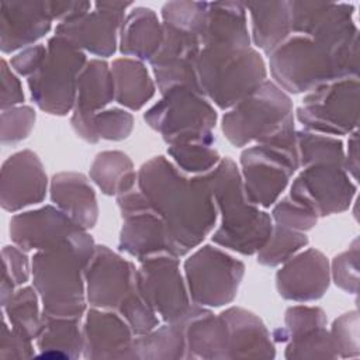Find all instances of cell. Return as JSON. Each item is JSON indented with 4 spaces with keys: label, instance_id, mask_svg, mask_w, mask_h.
Here are the masks:
<instances>
[{
    "label": "cell",
    "instance_id": "obj_3",
    "mask_svg": "<svg viewBox=\"0 0 360 360\" xmlns=\"http://www.w3.org/2000/svg\"><path fill=\"white\" fill-rule=\"evenodd\" d=\"M221 215L212 242L240 255L257 253L273 231L271 215L255 205L246 195L240 170L231 158L202 174Z\"/></svg>",
    "mask_w": 360,
    "mask_h": 360
},
{
    "label": "cell",
    "instance_id": "obj_9",
    "mask_svg": "<svg viewBox=\"0 0 360 360\" xmlns=\"http://www.w3.org/2000/svg\"><path fill=\"white\" fill-rule=\"evenodd\" d=\"M8 233L13 243L24 252L73 248L87 263L96 249L87 231L53 205L13 215Z\"/></svg>",
    "mask_w": 360,
    "mask_h": 360
},
{
    "label": "cell",
    "instance_id": "obj_44",
    "mask_svg": "<svg viewBox=\"0 0 360 360\" xmlns=\"http://www.w3.org/2000/svg\"><path fill=\"white\" fill-rule=\"evenodd\" d=\"M270 215L273 224L298 232H307L312 229L318 221V217L314 212L295 202L290 197L277 201Z\"/></svg>",
    "mask_w": 360,
    "mask_h": 360
},
{
    "label": "cell",
    "instance_id": "obj_16",
    "mask_svg": "<svg viewBox=\"0 0 360 360\" xmlns=\"http://www.w3.org/2000/svg\"><path fill=\"white\" fill-rule=\"evenodd\" d=\"M94 10L68 22H59L55 35L63 37L83 52L100 58L114 55L118 34L131 1H96Z\"/></svg>",
    "mask_w": 360,
    "mask_h": 360
},
{
    "label": "cell",
    "instance_id": "obj_13",
    "mask_svg": "<svg viewBox=\"0 0 360 360\" xmlns=\"http://www.w3.org/2000/svg\"><path fill=\"white\" fill-rule=\"evenodd\" d=\"M136 287L166 323L184 322L198 305L191 304L179 259L162 253L139 260Z\"/></svg>",
    "mask_w": 360,
    "mask_h": 360
},
{
    "label": "cell",
    "instance_id": "obj_53",
    "mask_svg": "<svg viewBox=\"0 0 360 360\" xmlns=\"http://www.w3.org/2000/svg\"><path fill=\"white\" fill-rule=\"evenodd\" d=\"M350 138L347 141V150L345 152V170L347 174H352L353 179H357L359 172V159H357V131L349 134Z\"/></svg>",
    "mask_w": 360,
    "mask_h": 360
},
{
    "label": "cell",
    "instance_id": "obj_43",
    "mask_svg": "<svg viewBox=\"0 0 360 360\" xmlns=\"http://www.w3.org/2000/svg\"><path fill=\"white\" fill-rule=\"evenodd\" d=\"M35 118L37 114L30 105H15L1 110V143H17L25 139L34 128Z\"/></svg>",
    "mask_w": 360,
    "mask_h": 360
},
{
    "label": "cell",
    "instance_id": "obj_48",
    "mask_svg": "<svg viewBox=\"0 0 360 360\" xmlns=\"http://www.w3.org/2000/svg\"><path fill=\"white\" fill-rule=\"evenodd\" d=\"M3 266L13 277L15 285H22L31 276V262L27 253L17 245H6L1 250Z\"/></svg>",
    "mask_w": 360,
    "mask_h": 360
},
{
    "label": "cell",
    "instance_id": "obj_28",
    "mask_svg": "<svg viewBox=\"0 0 360 360\" xmlns=\"http://www.w3.org/2000/svg\"><path fill=\"white\" fill-rule=\"evenodd\" d=\"M183 325L186 357H228V328L221 315H214L210 309L198 305Z\"/></svg>",
    "mask_w": 360,
    "mask_h": 360
},
{
    "label": "cell",
    "instance_id": "obj_34",
    "mask_svg": "<svg viewBox=\"0 0 360 360\" xmlns=\"http://www.w3.org/2000/svg\"><path fill=\"white\" fill-rule=\"evenodd\" d=\"M77 318L42 315V329L37 346L42 356L77 357L83 352V332Z\"/></svg>",
    "mask_w": 360,
    "mask_h": 360
},
{
    "label": "cell",
    "instance_id": "obj_20",
    "mask_svg": "<svg viewBox=\"0 0 360 360\" xmlns=\"http://www.w3.org/2000/svg\"><path fill=\"white\" fill-rule=\"evenodd\" d=\"M48 177L38 155L24 149L10 155L1 165L0 202L3 210L17 212L44 201Z\"/></svg>",
    "mask_w": 360,
    "mask_h": 360
},
{
    "label": "cell",
    "instance_id": "obj_38",
    "mask_svg": "<svg viewBox=\"0 0 360 360\" xmlns=\"http://www.w3.org/2000/svg\"><path fill=\"white\" fill-rule=\"evenodd\" d=\"M297 149L300 167L311 165H335L343 167L345 165L343 142L330 135L307 129L297 131Z\"/></svg>",
    "mask_w": 360,
    "mask_h": 360
},
{
    "label": "cell",
    "instance_id": "obj_23",
    "mask_svg": "<svg viewBox=\"0 0 360 360\" xmlns=\"http://www.w3.org/2000/svg\"><path fill=\"white\" fill-rule=\"evenodd\" d=\"M83 353L90 359L135 357L129 325L111 309L91 308L83 325Z\"/></svg>",
    "mask_w": 360,
    "mask_h": 360
},
{
    "label": "cell",
    "instance_id": "obj_27",
    "mask_svg": "<svg viewBox=\"0 0 360 360\" xmlns=\"http://www.w3.org/2000/svg\"><path fill=\"white\" fill-rule=\"evenodd\" d=\"M219 315L228 328V357L274 356L270 333L257 315L239 307H231Z\"/></svg>",
    "mask_w": 360,
    "mask_h": 360
},
{
    "label": "cell",
    "instance_id": "obj_17",
    "mask_svg": "<svg viewBox=\"0 0 360 360\" xmlns=\"http://www.w3.org/2000/svg\"><path fill=\"white\" fill-rule=\"evenodd\" d=\"M86 300L93 308L118 309L136 287L135 266L104 245H98L84 269Z\"/></svg>",
    "mask_w": 360,
    "mask_h": 360
},
{
    "label": "cell",
    "instance_id": "obj_14",
    "mask_svg": "<svg viewBox=\"0 0 360 360\" xmlns=\"http://www.w3.org/2000/svg\"><path fill=\"white\" fill-rule=\"evenodd\" d=\"M117 204L122 217L118 242L121 252L138 260L162 253L176 256L165 221L139 190L118 195Z\"/></svg>",
    "mask_w": 360,
    "mask_h": 360
},
{
    "label": "cell",
    "instance_id": "obj_12",
    "mask_svg": "<svg viewBox=\"0 0 360 360\" xmlns=\"http://www.w3.org/2000/svg\"><path fill=\"white\" fill-rule=\"evenodd\" d=\"M145 122L159 132L166 143L179 138L212 132L217 111L200 91L176 86L162 93V98L143 114Z\"/></svg>",
    "mask_w": 360,
    "mask_h": 360
},
{
    "label": "cell",
    "instance_id": "obj_4",
    "mask_svg": "<svg viewBox=\"0 0 360 360\" xmlns=\"http://www.w3.org/2000/svg\"><path fill=\"white\" fill-rule=\"evenodd\" d=\"M200 91L221 110H229L267 80L263 56L253 49L202 46L195 63Z\"/></svg>",
    "mask_w": 360,
    "mask_h": 360
},
{
    "label": "cell",
    "instance_id": "obj_15",
    "mask_svg": "<svg viewBox=\"0 0 360 360\" xmlns=\"http://www.w3.org/2000/svg\"><path fill=\"white\" fill-rule=\"evenodd\" d=\"M356 190V184L343 167L311 165L294 179L288 197L319 218L346 211Z\"/></svg>",
    "mask_w": 360,
    "mask_h": 360
},
{
    "label": "cell",
    "instance_id": "obj_10",
    "mask_svg": "<svg viewBox=\"0 0 360 360\" xmlns=\"http://www.w3.org/2000/svg\"><path fill=\"white\" fill-rule=\"evenodd\" d=\"M183 270L191 302L214 308L235 300L245 276L240 260L212 245H204L191 253Z\"/></svg>",
    "mask_w": 360,
    "mask_h": 360
},
{
    "label": "cell",
    "instance_id": "obj_40",
    "mask_svg": "<svg viewBox=\"0 0 360 360\" xmlns=\"http://www.w3.org/2000/svg\"><path fill=\"white\" fill-rule=\"evenodd\" d=\"M307 245L308 236L305 232L292 231L274 224L270 238L257 252V262L267 267L280 266Z\"/></svg>",
    "mask_w": 360,
    "mask_h": 360
},
{
    "label": "cell",
    "instance_id": "obj_6",
    "mask_svg": "<svg viewBox=\"0 0 360 360\" xmlns=\"http://www.w3.org/2000/svg\"><path fill=\"white\" fill-rule=\"evenodd\" d=\"M300 169L295 127L271 139L246 148L240 153V176L248 198L257 207L269 208Z\"/></svg>",
    "mask_w": 360,
    "mask_h": 360
},
{
    "label": "cell",
    "instance_id": "obj_11",
    "mask_svg": "<svg viewBox=\"0 0 360 360\" xmlns=\"http://www.w3.org/2000/svg\"><path fill=\"white\" fill-rule=\"evenodd\" d=\"M295 117L304 129L347 135L359 122V77H345L307 93Z\"/></svg>",
    "mask_w": 360,
    "mask_h": 360
},
{
    "label": "cell",
    "instance_id": "obj_47",
    "mask_svg": "<svg viewBox=\"0 0 360 360\" xmlns=\"http://www.w3.org/2000/svg\"><path fill=\"white\" fill-rule=\"evenodd\" d=\"M357 326H359V316L356 311L343 314L333 322L330 336H332L336 353L338 350L357 349Z\"/></svg>",
    "mask_w": 360,
    "mask_h": 360
},
{
    "label": "cell",
    "instance_id": "obj_29",
    "mask_svg": "<svg viewBox=\"0 0 360 360\" xmlns=\"http://www.w3.org/2000/svg\"><path fill=\"white\" fill-rule=\"evenodd\" d=\"M250 17V42L266 55L291 35L290 1L243 3Z\"/></svg>",
    "mask_w": 360,
    "mask_h": 360
},
{
    "label": "cell",
    "instance_id": "obj_42",
    "mask_svg": "<svg viewBox=\"0 0 360 360\" xmlns=\"http://www.w3.org/2000/svg\"><path fill=\"white\" fill-rule=\"evenodd\" d=\"M285 357L288 359H314V357H335L338 356L330 332L326 328H319L301 336L290 339Z\"/></svg>",
    "mask_w": 360,
    "mask_h": 360
},
{
    "label": "cell",
    "instance_id": "obj_25",
    "mask_svg": "<svg viewBox=\"0 0 360 360\" xmlns=\"http://www.w3.org/2000/svg\"><path fill=\"white\" fill-rule=\"evenodd\" d=\"M202 46L242 49L250 46L248 11L240 1L208 3Z\"/></svg>",
    "mask_w": 360,
    "mask_h": 360
},
{
    "label": "cell",
    "instance_id": "obj_5",
    "mask_svg": "<svg viewBox=\"0 0 360 360\" xmlns=\"http://www.w3.org/2000/svg\"><path fill=\"white\" fill-rule=\"evenodd\" d=\"M84 260L73 248L35 252L31 259L32 284L42 312L80 319L86 311Z\"/></svg>",
    "mask_w": 360,
    "mask_h": 360
},
{
    "label": "cell",
    "instance_id": "obj_51",
    "mask_svg": "<svg viewBox=\"0 0 360 360\" xmlns=\"http://www.w3.org/2000/svg\"><path fill=\"white\" fill-rule=\"evenodd\" d=\"M24 101V93L20 79L15 76L10 63L1 59V110L20 105Z\"/></svg>",
    "mask_w": 360,
    "mask_h": 360
},
{
    "label": "cell",
    "instance_id": "obj_49",
    "mask_svg": "<svg viewBox=\"0 0 360 360\" xmlns=\"http://www.w3.org/2000/svg\"><path fill=\"white\" fill-rule=\"evenodd\" d=\"M32 356L31 339L18 333L13 328H8L7 322H3L0 357L1 359H22Z\"/></svg>",
    "mask_w": 360,
    "mask_h": 360
},
{
    "label": "cell",
    "instance_id": "obj_32",
    "mask_svg": "<svg viewBox=\"0 0 360 360\" xmlns=\"http://www.w3.org/2000/svg\"><path fill=\"white\" fill-rule=\"evenodd\" d=\"M70 124L79 138L97 143L100 139L122 141L128 138L134 128V117L125 110L108 108L94 115L72 114Z\"/></svg>",
    "mask_w": 360,
    "mask_h": 360
},
{
    "label": "cell",
    "instance_id": "obj_35",
    "mask_svg": "<svg viewBox=\"0 0 360 360\" xmlns=\"http://www.w3.org/2000/svg\"><path fill=\"white\" fill-rule=\"evenodd\" d=\"M215 136L212 132L188 135L167 143V155L176 167L186 173H207L214 169L221 156L214 148Z\"/></svg>",
    "mask_w": 360,
    "mask_h": 360
},
{
    "label": "cell",
    "instance_id": "obj_46",
    "mask_svg": "<svg viewBox=\"0 0 360 360\" xmlns=\"http://www.w3.org/2000/svg\"><path fill=\"white\" fill-rule=\"evenodd\" d=\"M285 322V335L287 339L305 335L315 329L323 328L326 325L325 312L318 307H305V305H295L290 307L285 311L284 316Z\"/></svg>",
    "mask_w": 360,
    "mask_h": 360
},
{
    "label": "cell",
    "instance_id": "obj_18",
    "mask_svg": "<svg viewBox=\"0 0 360 360\" xmlns=\"http://www.w3.org/2000/svg\"><path fill=\"white\" fill-rule=\"evenodd\" d=\"M290 10L291 34L307 35L333 46L359 39L352 3L290 1Z\"/></svg>",
    "mask_w": 360,
    "mask_h": 360
},
{
    "label": "cell",
    "instance_id": "obj_36",
    "mask_svg": "<svg viewBox=\"0 0 360 360\" xmlns=\"http://www.w3.org/2000/svg\"><path fill=\"white\" fill-rule=\"evenodd\" d=\"M135 357L179 359L186 357L184 325L166 323L134 339Z\"/></svg>",
    "mask_w": 360,
    "mask_h": 360
},
{
    "label": "cell",
    "instance_id": "obj_41",
    "mask_svg": "<svg viewBox=\"0 0 360 360\" xmlns=\"http://www.w3.org/2000/svg\"><path fill=\"white\" fill-rule=\"evenodd\" d=\"M117 311L136 336L145 335L159 325L158 314L143 298L138 287L121 302Z\"/></svg>",
    "mask_w": 360,
    "mask_h": 360
},
{
    "label": "cell",
    "instance_id": "obj_31",
    "mask_svg": "<svg viewBox=\"0 0 360 360\" xmlns=\"http://www.w3.org/2000/svg\"><path fill=\"white\" fill-rule=\"evenodd\" d=\"M115 100L111 66L104 59H90L83 68L76 91L73 114L94 115Z\"/></svg>",
    "mask_w": 360,
    "mask_h": 360
},
{
    "label": "cell",
    "instance_id": "obj_7",
    "mask_svg": "<svg viewBox=\"0 0 360 360\" xmlns=\"http://www.w3.org/2000/svg\"><path fill=\"white\" fill-rule=\"evenodd\" d=\"M290 128H294L292 101L271 80H264L221 120L225 138L236 148L266 142Z\"/></svg>",
    "mask_w": 360,
    "mask_h": 360
},
{
    "label": "cell",
    "instance_id": "obj_1",
    "mask_svg": "<svg viewBox=\"0 0 360 360\" xmlns=\"http://www.w3.org/2000/svg\"><path fill=\"white\" fill-rule=\"evenodd\" d=\"M138 190L165 221L174 255H187L214 229L218 211L202 177H186L165 156H155L138 170Z\"/></svg>",
    "mask_w": 360,
    "mask_h": 360
},
{
    "label": "cell",
    "instance_id": "obj_2",
    "mask_svg": "<svg viewBox=\"0 0 360 360\" xmlns=\"http://www.w3.org/2000/svg\"><path fill=\"white\" fill-rule=\"evenodd\" d=\"M269 68L274 83L285 93H309L322 84L359 76V39L333 46L291 34L269 53Z\"/></svg>",
    "mask_w": 360,
    "mask_h": 360
},
{
    "label": "cell",
    "instance_id": "obj_52",
    "mask_svg": "<svg viewBox=\"0 0 360 360\" xmlns=\"http://www.w3.org/2000/svg\"><path fill=\"white\" fill-rule=\"evenodd\" d=\"M91 6L90 1H48L51 17L58 24L73 21L87 14Z\"/></svg>",
    "mask_w": 360,
    "mask_h": 360
},
{
    "label": "cell",
    "instance_id": "obj_50",
    "mask_svg": "<svg viewBox=\"0 0 360 360\" xmlns=\"http://www.w3.org/2000/svg\"><path fill=\"white\" fill-rule=\"evenodd\" d=\"M46 52V45L35 44L32 46L21 49L10 59L8 63L14 72H17L21 76L30 77L41 68L42 62L45 60Z\"/></svg>",
    "mask_w": 360,
    "mask_h": 360
},
{
    "label": "cell",
    "instance_id": "obj_30",
    "mask_svg": "<svg viewBox=\"0 0 360 360\" xmlns=\"http://www.w3.org/2000/svg\"><path fill=\"white\" fill-rule=\"evenodd\" d=\"M115 101L132 111L141 110L156 91V83L150 77L142 60L118 58L111 65Z\"/></svg>",
    "mask_w": 360,
    "mask_h": 360
},
{
    "label": "cell",
    "instance_id": "obj_37",
    "mask_svg": "<svg viewBox=\"0 0 360 360\" xmlns=\"http://www.w3.org/2000/svg\"><path fill=\"white\" fill-rule=\"evenodd\" d=\"M39 300L35 287H21L1 305L11 328L31 340L42 329L44 312L39 311Z\"/></svg>",
    "mask_w": 360,
    "mask_h": 360
},
{
    "label": "cell",
    "instance_id": "obj_33",
    "mask_svg": "<svg viewBox=\"0 0 360 360\" xmlns=\"http://www.w3.org/2000/svg\"><path fill=\"white\" fill-rule=\"evenodd\" d=\"M90 179L105 195L118 197L134 190L138 173L128 155L120 150H104L94 158Z\"/></svg>",
    "mask_w": 360,
    "mask_h": 360
},
{
    "label": "cell",
    "instance_id": "obj_45",
    "mask_svg": "<svg viewBox=\"0 0 360 360\" xmlns=\"http://www.w3.org/2000/svg\"><path fill=\"white\" fill-rule=\"evenodd\" d=\"M359 240H353L349 249L335 256L330 267V277L333 283L349 294H357L359 285Z\"/></svg>",
    "mask_w": 360,
    "mask_h": 360
},
{
    "label": "cell",
    "instance_id": "obj_8",
    "mask_svg": "<svg viewBox=\"0 0 360 360\" xmlns=\"http://www.w3.org/2000/svg\"><path fill=\"white\" fill-rule=\"evenodd\" d=\"M46 49L41 68L28 77V89L39 110L62 117L75 107L77 80L87 58L82 49L59 35L48 39Z\"/></svg>",
    "mask_w": 360,
    "mask_h": 360
},
{
    "label": "cell",
    "instance_id": "obj_54",
    "mask_svg": "<svg viewBox=\"0 0 360 360\" xmlns=\"http://www.w3.org/2000/svg\"><path fill=\"white\" fill-rule=\"evenodd\" d=\"M15 283L13 280V277L10 276V273L7 271V269L3 266V277H1V287H0V297H1V305L13 295V292L15 291Z\"/></svg>",
    "mask_w": 360,
    "mask_h": 360
},
{
    "label": "cell",
    "instance_id": "obj_21",
    "mask_svg": "<svg viewBox=\"0 0 360 360\" xmlns=\"http://www.w3.org/2000/svg\"><path fill=\"white\" fill-rule=\"evenodd\" d=\"M329 281V262L322 252L314 248L294 255L276 273L280 297L295 302L319 300L326 292Z\"/></svg>",
    "mask_w": 360,
    "mask_h": 360
},
{
    "label": "cell",
    "instance_id": "obj_19",
    "mask_svg": "<svg viewBox=\"0 0 360 360\" xmlns=\"http://www.w3.org/2000/svg\"><path fill=\"white\" fill-rule=\"evenodd\" d=\"M163 28V44L149 62L159 91L165 93L176 86H187L200 91L195 63L202 48L201 38L193 32L165 25Z\"/></svg>",
    "mask_w": 360,
    "mask_h": 360
},
{
    "label": "cell",
    "instance_id": "obj_22",
    "mask_svg": "<svg viewBox=\"0 0 360 360\" xmlns=\"http://www.w3.org/2000/svg\"><path fill=\"white\" fill-rule=\"evenodd\" d=\"M48 1H1L0 48L3 53L32 46L52 28Z\"/></svg>",
    "mask_w": 360,
    "mask_h": 360
},
{
    "label": "cell",
    "instance_id": "obj_39",
    "mask_svg": "<svg viewBox=\"0 0 360 360\" xmlns=\"http://www.w3.org/2000/svg\"><path fill=\"white\" fill-rule=\"evenodd\" d=\"M207 13L208 1H167L160 8V17L165 27L197 34L201 39L207 24Z\"/></svg>",
    "mask_w": 360,
    "mask_h": 360
},
{
    "label": "cell",
    "instance_id": "obj_26",
    "mask_svg": "<svg viewBox=\"0 0 360 360\" xmlns=\"http://www.w3.org/2000/svg\"><path fill=\"white\" fill-rule=\"evenodd\" d=\"M162 20L149 7H134L124 17L118 34V48L124 56L150 62L163 44Z\"/></svg>",
    "mask_w": 360,
    "mask_h": 360
},
{
    "label": "cell",
    "instance_id": "obj_24",
    "mask_svg": "<svg viewBox=\"0 0 360 360\" xmlns=\"http://www.w3.org/2000/svg\"><path fill=\"white\" fill-rule=\"evenodd\" d=\"M49 191L52 202L77 225L86 231L96 225L98 205L86 176L76 172L56 173L49 183Z\"/></svg>",
    "mask_w": 360,
    "mask_h": 360
}]
</instances>
